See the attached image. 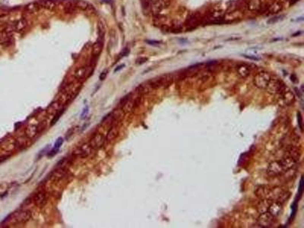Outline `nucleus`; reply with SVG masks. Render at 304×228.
<instances>
[{
	"mask_svg": "<svg viewBox=\"0 0 304 228\" xmlns=\"http://www.w3.org/2000/svg\"><path fill=\"white\" fill-rule=\"evenodd\" d=\"M31 217V213L29 211H25V210H22V211H18L16 212L9 215L3 221L2 223H6V222H11L12 224H25L28 221Z\"/></svg>",
	"mask_w": 304,
	"mask_h": 228,
	"instance_id": "1",
	"label": "nucleus"
},
{
	"mask_svg": "<svg viewBox=\"0 0 304 228\" xmlns=\"http://www.w3.org/2000/svg\"><path fill=\"white\" fill-rule=\"evenodd\" d=\"M174 81V77L171 75H164L157 78H154L149 81V85L151 88H159V87H167L171 85Z\"/></svg>",
	"mask_w": 304,
	"mask_h": 228,
	"instance_id": "2",
	"label": "nucleus"
},
{
	"mask_svg": "<svg viewBox=\"0 0 304 228\" xmlns=\"http://www.w3.org/2000/svg\"><path fill=\"white\" fill-rule=\"evenodd\" d=\"M271 75L266 72H261L256 75L253 78V84L259 89H265L271 80Z\"/></svg>",
	"mask_w": 304,
	"mask_h": 228,
	"instance_id": "3",
	"label": "nucleus"
},
{
	"mask_svg": "<svg viewBox=\"0 0 304 228\" xmlns=\"http://www.w3.org/2000/svg\"><path fill=\"white\" fill-rule=\"evenodd\" d=\"M287 86L284 84L282 81L277 79V78H272L265 90L272 94H277V93L279 94L282 92L283 90Z\"/></svg>",
	"mask_w": 304,
	"mask_h": 228,
	"instance_id": "4",
	"label": "nucleus"
},
{
	"mask_svg": "<svg viewBox=\"0 0 304 228\" xmlns=\"http://www.w3.org/2000/svg\"><path fill=\"white\" fill-rule=\"evenodd\" d=\"M285 172H286V170L283 167L282 164L280 163L279 161H272V163H270V164L267 168V174L269 176H272V177L281 176Z\"/></svg>",
	"mask_w": 304,
	"mask_h": 228,
	"instance_id": "5",
	"label": "nucleus"
},
{
	"mask_svg": "<svg viewBox=\"0 0 304 228\" xmlns=\"http://www.w3.org/2000/svg\"><path fill=\"white\" fill-rule=\"evenodd\" d=\"M274 217L272 216L268 211H265L259 215L258 217V224L261 227H270L274 222Z\"/></svg>",
	"mask_w": 304,
	"mask_h": 228,
	"instance_id": "6",
	"label": "nucleus"
},
{
	"mask_svg": "<svg viewBox=\"0 0 304 228\" xmlns=\"http://www.w3.org/2000/svg\"><path fill=\"white\" fill-rule=\"evenodd\" d=\"M170 3V0H154L151 5V11L154 15H157L168 7Z\"/></svg>",
	"mask_w": 304,
	"mask_h": 228,
	"instance_id": "7",
	"label": "nucleus"
},
{
	"mask_svg": "<svg viewBox=\"0 0 304 228\" xmlns=\"http://www.w3.org/2000/svg\"><path fill=\"white\" fill-rule=\"evenodd\" d=\"M280 95V99L283 104L286 106L293 104L294 101H295V95L294 93L292 92L291 89H289L288 87H286L283 90L282 92L279 93Z\"/></svg>",
	"mask_w": 304,
	"mask_h": 228,
	"instance_id": "8",
	"label": "nucleus"
},
{
	"mask_svg": "<svg viewBox=\"0 0 304 228\" xmlns=\"http://www.w3.org/2000/svg\"><path fill=\"white\" fill-rule=\"evenodd\" d=\"M104 141L105 139L104 135L100 133H97L91 139L89 145L92 149H98L104 145Z\"/></svg>",
	"mask_w": 304,
	"mask_h": 228,
	"instance_id": "9",
	"label": "nucleus"
},
{
	"mask_svg": "<svg viewBox=\"0 0 304 228\" xmlns=\"http://www.w3.org/2000/svg\"><path fill=\"white\" fill-rule=\"evenodd\" d=\"M33 201H34V203L37 207H39V208L44 207L46 204V201H47L46 192L45 191H44V190L39 191L34 195V197Z\"/></svg>",
	"mask_w": 304,
	"mask_h": 228,
	"instance_id": "10",
	"label": "nucleus"
},
{
	"mask_svg": "<svg viewBox=\"0 0 304 228\" xmlns=\"http://www.w3.org/2000/svg\"><path fill=\"white\" fill-rule=\"evenodd\" d=\"M283 211V204L277 201H273L271 203L268 211L274 217H278L281 214Z\"/></svg>",
	"mask_w": 304,
	"mask_h": 228,
	"instance_id": "11",
	"label": "nucleus"
},
{
	"mask_svg": "<svg viewBox=\"0 0 304 228\" xmlns=\"http://www.w3.org/2000/svg\"><path fill=\"white\" fill-rule=\"evenodd\" d=\"M285 156L289 157L293 160L297 162L300 160V157H301V151L297 147L294 146H291L287 149L285 152Z\"/></svg>",
	"mask_w": 304,
	"mask_h": 228,
	"instance_id": "12",
	"label": "nucleus"
},
{
	"mask_svg": "<svg viewBox=\"0 0 304 228\" xmlns=\"http://www.w3.org/2000/svg\"><path fill=\"white\" fill-rule=\"evenodd\" d=\"M91 149H92V148H91L89 143L84 144V145H82L81 147L77 148V150L75 151L73 154L75 155V156H78L85 158V157H86L89 155L90 153H91Z\"/></svg>",
	"mask_w": 304,
	"mask_h": 228,
	"instance_id": "13",
	"label": "nucleus"
},
{
	"mask_svg": "<svg viewBox=\"0 0 304 228\" xmlns=\"http://www.w3.org/2000/svg\"><path fill=\"white\" fill-rule=\"evenodd\" d=\"M12 30L15 32H22L28 26V22L24 18H20L11 24Z\"/></svg>",
	"mask_w": 304,
	"mask_h": 228,
	"instance_id": "14",
	"label": "nucleus"
},
{
	"mask_svg": "<svg viewBox=\"0 0 304 228\" xmlns=\"http://www.w3.org/2000/svg\"><path fill=\"white\" fill-rule=\"evenodd\" d=\"M270 189H271V188L267 186H260L256 189L255 194L258 198H261L262 199V198H268V196L269 195Z\"/></svg>",
	"mask_w": 304,
	"mask_h": 228,
	"instance_id": "15",
	"label": "nucleus"
},
{
	"mask_svg": "<svg viewBox=\"0 0 304 228\" xmlns=\"http://www.w3.org/2000/svg\"><path fill=\"white\" fill-rule=\"evenodd\" d=\"M103 46H104V41H103V37H99V39L97 40L96 43L93 44L92 46V54L94 56H98L101 53L103 50Z\"/></svg>",
	"mask_w": 304,
	"mask_h": 228,
	"instance_id": "16",
	"label": "nucleus"
},
{
	"mask_svg": "<svg viewBox=\"0 0 304 228\" xmlns=\"http://www.w3.org/2000/svg\"><path fill=\"white\" fill-rule=\"evenodd\" d=\"M273 202L272 200L268 199V198H262L261 200L259 203L257 205V210H258L259 214L264 213L265 211H268V208H269L271 203Z\"/></svg>",
	"mask_w": 304,
	"mask_h": 228,
	"instance_id": "17",
	"label": "nucleus"
},
{
	"mask_svg": "<svg viewBox=\"0 0 304 228\" xmlns=\"http://www.w3.org/2000/svg\"><path fill=\"white\" fill-rule=\"evenodd\" d=\"M65 176V168L63 167H59L58 169H56L55 171L52 172V176H50V178L52 181L57 182V181L61 180L62 179L64 178Z\"/></svg>",
	"mask_w": 304,
	"mask_h": 228,
	"instance_id": "18",
	"label": "nucleus"
},
{
	"mask_svg": "<svg viewBox=\"0 0 304 228\" xmlns=\"http://www.w3.org/2000/svg\"><path fill=\"white\" fill-rule=\"evenodd\" d=\"M279 161H280V163L282 164L283 167L284 168L286 171L292 169V168L296 165V163H297V161H295L294 160L291 158V157H289L286 156H285L284 158L281 159V160H280Z\"/></svg>",
	"mask_w": 304,
	"mask_h": 228,
	"instance_id": "19",
	"label": "nucleus"
},
{
	"mask_svg": "<svg viewBox=\"0 0 304 228\" xmlns=\"http://www.w3.org/2000/svg\"><path fill=\"white\" fill-rule=\"evenodd\" d=\"M237 74L239 75L241 78H245L250 75V69L247 65L241 64L237 66Z\"/></svg>",
	"mask_w": 304,
	"mask_h": 228,
	"instance_id": "20",
	"label": "nucleus"
},
{
	"mask_svg": "<svg viewBox=\"0 0 304 228\" xmlns=\"http://www.w3.org/2000/svg\"><path fill=\"white\" fill-rule=\"evenodd\" d=\"M38 133V127L34 124H30L25 128V135L29 139H33Z\"/></svg>",
	"mask_w": 304,
	"mask_h": 228,
	"instance_id": "21",
	"label": "nucleus"
},
{
	"mask_svg": "<svg viewBox=\"0 0 304 228\" xmlns=\"http://www.w3.org/2000/svg\"><path fill=\"white\" fill-rule=\"evenodd\" d=\"M37 2L40 8H44L48 10H52L56 6L54 0H40Z\"/></svg>",
	"mask_w": 304,
	"mask_h": 228,
	"instance_id": "22",
	"label": "nucleus"
},
{
	"mask_svg": "<svg viewBox=\"0 0 304 228\" xmlns=\"http://www.w3.org/2000/svg\"><path fill=\"white\" fill-rule=\"evenodd\" d=\"M247 8L250 11H257L262 8V1L261 0H250L248 2Z\"/></svg>",
	"mask_w": 304,
	"mask_h": 228,
	"instance_id": "23",
	"label": "nucleus"
},
{
	"mask_svg": "<svg viewBox=\"0 0 304 228\" xmlns=\"http://www.w3.org/2000/svg\"><path fill=\"white\" fill-rule=\"evenodd\" d=\"M118 133H119V128L116 125L115 126H112L110 130H109L107 135L106 137V140L107 141H113V139H115L116 138V136L118 135Z\"/></svg>",
	"mask_w": 304,
	"mask_h": 228,
	"instance_id": "24",
	"label": "nucleus"
},
{
	"mask_svg": "<svg viewBox=\"0 0 304 228\" xmlns=\"http://www.w3.org/2000/svg\"><path fill=\"white\" fill-rule=\"evenodd\" d=\"M11 42V34L5 30L0 32V44L8 45Z\"/></svg>",
	"mask_w": 304,
	"mask_h": 228,
	"instance_id": "25",
	"label": "nucleus"
},
{
	"mask_svg": "<svg viewBox=\"0 0 304 228\" xmlns=\"http://www.w3.org/2000/svg\"><path fill=\"white\" fill-rule=\"evenodd\" d=\"M30 139L28 138L27 136L21 137V138L17 139V141L15 142V145H17V147L21 148V149H24V148H27V147H28L30 145V143H29Z\"/></svg>",
	"mask_w": 304,
	"mask_h": 228,
	"instance_id": "26",
	"label": "nucleus"
},
{
	"mask_svg": "<svg viewBox=\"0 0 304 228\" xmlns=\"http://www.w3.org/2000/svg\"><path fill=\"white\" fill-rule=\"evenodd\" d=\"M281 9H282V5L280 4V2L276 1V2H273V3L268 7V10L269 11L270 13L275 14L279 12Z\"/></svg>",
	"mask_w": 304,
	"mask_h": 228,
	"instance_id": "27",
	"label": "nucleus"
},
{
	"mask_svg": "<svg viewBox=\"0 0 304 228\" xmlns=\"http://www.w3.org/2000/svg\"><path fill=\"white\" fill-rule=\"evenodd\" d=\"M59 103L56 101V102L52 103L50 106H48L46 112L49 115H55L56 113L59 110Z\"/></svg>",
	"mask_w": 304,
	"mask_h": 228,
	"instance_id": "28",
	"label": "nucleus"
},
{
	"mask_svg": "<svg viewBox=\"0 0 304 228\" xmlns=\"http://www.w3.org/2000/svg\"><path fill=\"white\" fill-rule=\"evenodd\" d=\"M86 73H87V69L85 67H81L80 69H78L77 71L75 73V78L77 79V80L80 81L83 78H85V75H86Z\"/></svg>",
	"mask_w": 304,
	"mask_h": 228,
	"instance_id": "29",
	"label": "nucleus"
},
{
	"mask_svg": "<svg viewBox=\"0 0 304 228\" xmlns=\"http://www.w3.org/2000/svg\"><path fill=\"white\" fill-rule=\"evenodd\" d=\"M39 8L40 7L37 4V2H31L25 6V11L29 13H34L35 11H37Z\"/></svg>",
	"mask_w": 304,
	"mask_h": 228,
	"instance_id": "30",
	"label": "nucleus"
},
{
	"mask_svg": "<svg viewBox=\"0 0 304 228\" xmlns=\"http://www.w3.org/2000/svg\"><path fill=\"white\" fill-rule=\"evenodd\" d=\"M76 8H79V9H82V10H87L91 7L90 4L86 1L84 0H77L75 2Z\"/></svg>",
	"mask_w": 304,
	"mask_h": 228,
	"instance_id": "31",
	"label": "nucleus"
},
{
	"mask_svg": "<svg viewBox=\"0 0 304 228\" xmlns=\"http://www.w3.org/2000/svg\"><path fill=\"white\" fill-rule=\"evenodd\" d=\"M64 109H62V110H59L58 112H57L56 114H55L54 116H53V118H52V121H51V123H50V126H53V125H55V124L57 122H58V120L60 119L61 117V116L63 115V113H64Z\"/></svg>",
	"mask_w": 304,
	"mask_h": 228,
	"instance_id": "32",
	"label": "nucleus"
},
{
	"mask_svg": "<svg viewBox=\"0 0 304 228\" xmlns=\"http://www.w3.org/2000/svg\"><path fill=\"white\" fill-rule=\"evenodd\" d=\"M198 21H199V20H198V17L196 15H192L191 17L189 18V20H188V25H189V27L194 28L196 25H197V24L198 23Z\"/></svg>",
	"mask_w": 304,
	"mask_h": 228,
	"instance_id": "33",
	"label": "nucleus"
},
{
	"mask_svg": "<svg viewBox=\"0 0 304 228\" xmlns=\"http://www.w3.org/2000/svg\"><path fill=\"white\" fill-rule=\"evenodd\" d=\"M297 207H298L297 200H296L295 202L293 203V204H292V206H291L292 213H291V217H290V222H291V221H293L294 217H295L296 214H297Z\"/></svg>",
	"mask_w": 304,
	"mask_h": 228,
	"instance_id": "34",
	"label": "nucleus"
},
{
	"mask_svg": "<svg viewBox=\"0 0 304 228\" xmlns=\"http://www.w3.org/2000/svg\"><path fill=\"white\" fill-rule=\"evenodd\" d=\"M303 177L301 176L300 180V185H299V189H298V200L302 197V195L303 193Z\"/></svg>",
	"mask_w": 304,
	"mask_h": 228,
	"instance_id": "35",
	"label": "nucleus"
},
{
	"mask_svg": "<svg viewBox=\"0 0 304 228\" xmlns=\"http://www.w3.org/2000/svg\"><path fill=\"white\" fill-rule=\"evenodd\" d=\"M75 9H76L75 4V5L67 4L65 7V11L66 13L70 14V13H72V12H74V11H75Z\"/></svg>",
	"mask_w": 304,
	"mask_h": 228,
	"instance_id": "36",
	"label": "nucleus"
},
{
	"mask_svg": "<svg viewBox=\"0 0 304 228\" xmlns=\"http://www.w3.org/2000/svg\"><path fill=\"white\" fill-rule=\"evenodd\" d=\"M63 141H64V140H63V138H62V137H59V139H57V140L56 141V142H55L54 147H53V148H52V149H54V150L59 151V148H60V147L62 146V145L63 144Z\"/></svg>",
	"mask_w": 304,
	"mask_h": 228,
	"instance_id": "37",
	"label": "nucleus"
},
{
	"mask_svg": "<svg viewBox=\"0 0 304 228\" xmlns=\"http://www.w3.org/2000/svg\"><path fill=\"white\" fill-rule=\"evenodd\" d=\"M284 15H280V16H276V17H272V18H270L268 21V24H274V23H276V22H279V21H281V20L283 19L282 17H284Z\"/></svg>",
	"mask_w": 304,
	"mask_h": 228,
	"instance_id": "38",
	"label": "nucleus"
},
{
	"mask_svg": "<svg viewBox=\"0 0 304 228\" xmlns=\"http://www.w3.org/2000/svg\"><path fill=\"white\" fill-rule=\"evenodd\" d=\"M297 122H298V126H299V128H300V130L303 131V117L301 113L300 112L297 113Z\"/></svg>",
	"mask_w": 304,
	"mask_h": 228,
	"instance_id": "39",
	"label": "nucleus"
},
{
	"mask_svg": "<svg viewBox=\"0 0 304 228\" xmlns=\"http://www.w3.org/2000/svg\"><path fill=\"white\" fill-rule=\"evenodd\" d=\"M132 93H128V94H126L125 97H123V98H122L121 100H120V105H121V106H122V105H123L127 101V100H129V99L132 98Z\"/></svg>",
	"mask_w": 304,
	"mask_h": 228,
	"instance_id": "40",
	"label": "nucleus"
},
{
	"mask_svg": "<svg viewBox=\"0 0 304 228\" xmlns=\"http://www.w3.org/2000/svg\"><path fill=\"white\" fill-rule=\"evenodd\" d=\"M9 22V17L7 15H2L0 16V24H6Z\"/></svg>",
	"mask_w": 304,
	"mask_h": 228,
	"instance_id": "41",
	"label": "nucleus"
},
{
	"mask_svg": "<svg viewBox=\"0 0 304 228\" xmlns=\"http://www.w3.org/2000/svg\"><path fill=\"white\" fill-rule=\"evenodd\" d=\"M87 113H88V106H86L85 108L83 109L82 113L81 114V120H82V119H85V118L87 116Z\"/></svg>",
	"mask_w": 304,
	"mask_h": 228,
	"instance_id": "42",
	"label": "nucleus"
},
{
	"mask_svg": "<svg viewBox=\"0 0 304 228\" xmlns=\"http://www.w3.org/2000/svg\"><path fill=\"white\" fill-rule=\"evenodd\" d=\"M107 73H108V71L107 70H104L102 72H101V74L100 75V76H99V78H100V81H104L106 78V75H107Z\"/></svg>",
	"mask_w": 304,
	"mask_h": 228,
	"instance_id": "43",
	"label": "nucleus"
},
{
	"mask_svg": "<svg viewBox=\"0 0 304 228\" xmlns=\"http://www.w3.org/2000/svg\"><path fill=\"white\" fill-rule=\"evenodd\" d=\"M147 60H148V59L145 58V57H141V58H139V59H137L136 63L137 64H139V65H141V64L146 63Z\"/></svg>",
	"mask_w": 304,
	"mask_h": 228,
	"instance_id": "44",
	"label": "nucleus"
},
{
	"mask_svg": "<svg viewBox=\"0 0 304 228\" xmlns=\"http://www.w3.org/2000/svg\"><path fill=\"white\" fill-rule=\"evenodd\" d=\"M128 53H129V50H128V48H125V49L122 50V52H121V56L122 57L126 56Z\"/></svg>",
	"mask_w": 304,
	"mask_h": 228,
	"instance_id": "45",
	"label": "nucleus"
},
{
	"mask_svg": "<svg viewBox=\"0 0 304 228\" xmlns=\"http://www.w3.org/2000/svg\"><path fill=\"white\" fill-rule=\"evenodd\" d=\"M146 42H147V44H150V45H153V46H157V45H158V44H160V42L155 41V40H146Z\"/></svg>",
	"mask_w": 304,
	"mask_h": 228,
	"instance_id": "46",
	"label": "nucleus"
},
{
	"mask_svg": "<svg viewBox=\"0 0 304 228\" xmlns=\"http://www.w3.org/2000/svg\"><path fill=\"white\" fill-rule=\"evenodd\" d=\"M125 67V64H122V65H119V66H117V68H116L115 70H114V72H117L118 71H120V70L122 69L123 68Z\"/></svg>",
	"mask_w": 304,
	"mask_h": 228,
	"instance_id": "47",
	"label": "nucleus"
},
{
	"mask_svg": "<svg viewBox=\"0 0 304 228\" xmlns=\"http://www.w3.org/2000/svg\"><path fill=\"white\" fill-rule=\"evenodd\" d=\"M289 1H290V5H293L297 2H298L299 0H289Z\"/></svg>",
	"mask_w": 304,
	"mask_h": 228,
	"instance_id": "48",
	"label": "nucleus"
},
{
	"mask_svg": "<svg viewBox=\"0 0 304 228\" xmlns=\"http://www.w3.org/2000/svg\"><path fill=\"white\" fill-rule=\"evenodd\" d=\"M281 2H286V1H289V0H280Z\"/></svg>",
	"mask_w": 304,
	"mask_h": 228,
	"instance_id": "49",
	"label": "nucleus"
}]
</instances>
